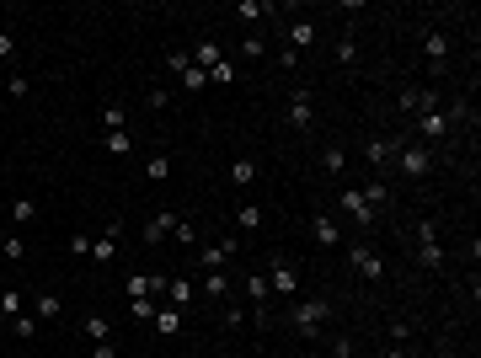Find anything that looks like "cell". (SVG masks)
<instances>
[{
	"label": "cell",
	"instance_id": "cell-1",
	"mask_svg": "<svg viewBox=\"0 0 481 358\" xmlns=\"http://www.w3.org/2000/svg\"><path fill=\"white\" fill-rule=\"evenodd\" d=\"M417 262L428 267V273H444V241H439V225H433V219L417 225Z\"/></svg>",
	"mask_w": 481,
	"mask_h": 358
},
{
	"label": "cell",
	"instance_id": "cell-2",
	"mask_svg": "<svg viewBox=\"0 0 481 358\" xmlns=\"http://www.w3.org/2000/svg\"><path fill=\"white\" fill-rule=\"evenodd\" d=\"M326 316H332L326 299H294V332H300V337H315L326 326Z\"/></svg>",
	"mask_w": 481,
	"mask_h": 358
},
{
	"label": "cell",
	"instance_id": "cell-3",
	"mask_svg": "<svg viewBox=\"0 0 481 358\" xmlns=\"http://www.w3.org/2000/svg\"><path fill=\"white\" fill-rule=\"evenodd\" d=\"M396 166H401V177L417 182V177H428V171H433V150H428V144H401L396 139Z\"/></svg>",
	"mask_w": 481,
	"mask_h": 358
},
{
	"label": "cell",
	"instance_id": "cell-4",
	"mask_svg": "<svg viewBox=\"0 0 481 358\" xmlns=\"http://www.w3.org/2000/svg\"><path fill=\"white\" fill-rule=\"evenodd\" d=\"M236 251H240V241L225 236V241H214V246H198V257H192V262L204 267V273H225V262L236 257Z\"/></svg>",
	"mask_w": 481,
	"mask_h": 358
},
{
	"label": "cell",
	"instance_id": "cell-5",
	"mask_svg": "<svg viewBox=\"0 0 481 358\" xmlns=\"http://www.w3.org/2000/svg\"><path fill=\"white\" fill-rule=\"evenodd\" d=\"M267 289L284 299H300V267L284 262V257H273V267H267Z\"/></svg>",
	"mask_w": 481,
	"mask_h": 358
},
{
	"label": "cell",
	"instance_id": "cell-6",
	"mask_svg": "<svg viewBox=\"0 0 481 358\" xmlns=\"http://www.w3.org/2000/svg\"><path fill=\"white\" fill-rule=\"evenodd\" d=\"M177 225H182V219L171 214V209H161V214H150V219H144L139 241H144V246H161V241H166V236H177Z\"/></svg>",
	"mask_w": 481,
	"mask_h": 358
},
{
	"label": "cell",
	"instance_id": "cell-7",
	"mask_svg": "<svg viewBox=\"0 0 481 358\" xmlns=\"http://www.w3.org/2000/svg\"><path fill=\"white\" fill-rule=\"evenodd\" d=\"M417 129H422V139H428V144H439V139H449L455 123H449L444 108H428V112H417Z\"/></svg>",
	"mask_w": 481,
	"mask_h": 358
},
{
	"label": "cell",
	"instance_id": "cell-8",
	"mask_svg": "<svg viewBox=\"0 0 481 358\" xmlns=\"http://www.w3.org/2000/svg\"><path fill=\"white\" fill-rule=\"evenodd\" d=\"M118 236H123V225H118V219H108V225H102V236H91V262H112Z\"/></svg>",
	"mask_w": 481,
	"mask_h": 358
},
{
	"label": "cell",
	"instance_id": "cell-9",
	"mask_svg": "<svg viewBox=\"0 0 481 358\" xmlns=\"http://www.w3.org/2000/svg\"><path fill=\"white\" fill-rule=\"evenodd\" d=\"M192 294H198V284H192V278H182V273H171V278H166V294H161V299H166L171 311H187Z\"/></svg>",
	"mask_w": 481,
	"mask_h": 358
},
{
	"label": "cell",
	"instance_id": "cell-10",
	"mask_svg": "<svg viewBox=\"0 0 481 358\" xmlns=\"http://www.w3.org/2000/svg\"><path fill=\"white\" fill-rule=\"evenodd\" d=\"M348 262L359 267V278H369V284H374V278L385 273V262H380V251H374V246H364V241H359V246L348 251Z\"/></svg>",
	"mask_w": 481,
	"mask_h": 358
},
{
	"label": "cell",
	"instance_id": "cell-11",
	"mask_svg": "<svg viewBox=\"0 0 481 358\" xmlns=\"http://www.w3.org/2000/svg\"><path fill=\"white\" fill-rule=\"evenodd\" d=\"M422 54H428V64H433V70H444V64H449V33L428 27V33H422Z\"/></svg>",
	"mask_w": 481,
	"mask_h": 358
},
{
	"label": "cell",
	"instance_id": "cell-12",
	"mask_svg": "<svg viewBox=\"0 0 481 358\" xmlns=\"http://www.w3.org/2000/svg\"><path fill=\"white\" fill-rule=\"evenodd\" d=\"M342 209L353 214V225H359V230H369V225H374V209L364 203V192H359V187H342Z\"/></svg>",
	"mask_w": 481,
	"mask_h": 358
},
{
	"label": "cell",
	"instance_id": "cell-13",
	"mask_svg": "<svg viewBox=\"0 0 481 358\" xmlns=\"http://www.w3.org/2000/svg\"><path fill=\"white\" fill-rule=\"evenodd\" d=\"M289 123H294V129H311V123H315L311 91H294V96H289Z\"/></svg>",
	"mask_w": 481,
	"mask_h": 358
},
{
	"label": "cell",
	"instance_id": "cell-14",
	"mask_svg": "<svg viewBox=\"0 0 481 358\" xmlns=\"http://www.w3.org/2000/svg\"><path fill=\"white\" fill-rule=\"evenodd\" d=\"M289 48H294V54L315 48V22H311V16H300V22H289Z\"/></svg>",
	"mask_w": 481,
	"mask_h": 358
},
{
	"label": "cell",
	"instance_id": "cell-15",
	"mask_svg": "<svg viewBox=\"0 0 481 358\" xmlns=\"http://www.w3.org/2000/svg\"><path fill=\"white\" fill-rule=\"evenodd\" d=\"M311 236H315V246L332 251L337 241H342V230H337V219H332V214H315V219H311Z\"/></svg>",
	"mask_w": 481,
	"mask_h": 358
},
{
	"label": "cell",
	"instance_id": "cell-16",
	"mask_svg": "<svg viewBox=\"0 0 481 358\" xmlns=\"http://www.w3.org/2000/svg\"><path fill=\"white\" fill-rule=\"evenodd\" d=\"M364 161L380 171L385 161H396V139H369V144H364Z\"/></svg>",
	"mask_w": 481,
	"mask_h": 358
},
{
	"label": "cell",
	"instance_id": "cell-17",
	"mask_svg": "<svg viewBox=\"0 0 481 358\" xmlns=\"http://www.w3.org/2000/svg\"><path fill=\"white\" fill-rule=\"evenodd\" d=\"M219 59H225V54H219V43H214V37H204V43L192 48V64H198V70H204V75H209V70H214V64H219Z\"/></svg>",
	"mask_w": 481,
	"mask_h": 358
},
{
	"label": "cell",
	"instance_id": "cell-18",
	"mask_svg": "<svg viewBox=\"0 0 481 358\" xmlns=\"http://www.w3.org/2000/svg\"><path fill=\"white\" fill-rule=\"evenodd\" d=\"M230 182H236V187H252V182H257V161L252 156H236V161H230Z\"/></svg>",
	"mask_w": 481,
	"mask_h": 358
},
{
	"label": "cell",
	"instance_id": "cell-19",
	"mask_svg": "<svg viewBox=\"0 0 481 358\" xmlns=\"http://www.w3.org/2000/svg\"><path fill=\"white\" fill-rule=\"evenodd\" d=\"M321 166H326V177H342V171H348V156H342V144H326V150H321Z\"/></svg>",
	"mask_w": 481,
	"mask_h": 358
},
{
	"label": "cell",
	"instance_id": "cell-20",
	"mask_svg": "<svg viewBox=\"0 0 481 358\" xmlns=\"http://www.w3.org/2000/svg\"><path fill=\"white\" fill-rule=\"evenodd\" d=\"M182 321H187V316L171 311V305H166V311H156V332H161V337H177V332H182Z\"/></svg>",
	"mask_w": 481,
	"mask_h": 358
},
{
	"label": "cell",
	"instance_id": "cell-21",
	"mask_svg": "<svg viewBox=\"0 0 481 358\" xmlns=\"http://www.w3.org/2000/svg\"><path fill=\"white\" fill-rule=\"evenodd\" d=\"M359 192H364V203H369L374 214H380L385 203H390V187H385V182H380V177H374V182H369V187H359Z\"/></svg>",
	"mask_w": 481,
	"mask_h": 358
},
{
	"label": "cell",
	"instance_id": "cell-22",
	"mask_svg": "<svg viewBox=\"0 0 481 358\" xmlns=\"http://www.w3.org/2000/svg\"><path fill=\"white\" fill-rule=\"evenodd\" d=\"M33 219H37V198H27V192H22V198L11 203V225H33Z\"/></svg>",
	"mask_w": 481,
	"mask_h": 358
},
{
	"label": "cell",
	"instance_id": "cell-23",
	"mask_svg": "<svg viewBox=\"0 0 481 358\" xmlns=\"http://www.w3.org/2000/svg\"><path fill=\"white\" fill-rule=\"evenodd\" d=\"M129 321H156V299H150V294H134L129 299Z\"/></svg>",
	"mask_w": 481,
	"mask_h": 358
},
{
	"label": "cell",
	"instance_id": "cell-24",
	"mask_svg": "<svg viewBox=\"0 0 481 358\" xmlns=\"http://www.w3.org/2000/svg\"><path fill=\"white\" fill-rule=\"evenodd\" d=\"M86 337H91V342H108V337H112V321H108V316H86Z\"/></svg>",
	"mask_w": 481,
	"mask_h": 358
},
{
	"label": "cell",
	"instance_id": "cell-25",
	"mask_svg": "<svg viewBox=\"0 0 481 358\" xmlns=\"http://www.w3.org/2000/svg\"><path fill=\"white\" fill-rule=\"evenodd\" d=\"M102 150H108V156H129L134 144H129V129H112L108 139H102Z\"/></svg>",
	"mask_w": 481,
	"mask_h": 358
},
{
	"label": "cell",
	"instance_id": "cell-26",
	"mask_svg": "<svg viewBox=\"0 0 481 358\" xmlns=\"http://www.w3.org/2000/svg\"><path fill=\"white\" fill-rule=\"evenodd\" d=\"M144 177H150V182H166L171 177V156H150V161H144Z\"/></svg>",
	"mask_w": 481,
	"mask_h": 358
},
{
	"label": "cell",
	"instance_id": "cell-27",
	"mask_svg": "<svg viewBox=\"0 0 481 358\" xmlns=\"http://www.w3.org/2000/svg\"><path fill=\"white\" fill-rule=\"evenodd\" d=\"M204 294H209V299H225V294H230V278H225V273H204Z\"/></svg>",
	"mask_w": 481,
	"mask_h": 358
},
{
	"label": "cell",
	"instance_id": "cell-28",
	"mask_svg": "<svg viewBox=\"0 0 481 358\" xmlns=\"http://www.w3.org/2000/svg\"><path fill=\"white\" fill-rule=\"evenodd\" d=\"M236 225L240 230H257V225H262V209H257V203H240V209H236Z\"/></svg>",
	"mask_w": 481,
	"mask_h": 358
},
{
	"label": "cell",
	"instance_id": "cell-29",
	"mask_svg": "<svg viewBox=\"0 0 481 358\" xmlns=\"http://www.w3.org/2000/svg\"><path fill=\"white\" fill-rule=\"evenodd\" d=\"M37 316H43V321L64 316V299H59V294H37Z\"/></svg>",
	"mask_w": 481,
	"mask_h": 358
},
{
	"label": "cell",
	"instance_id": "cell-30",
	"mask_svg": "<svg viewBox=\"0 0 481 358\" xmlns=\"http://www.w3.org/2000/svg\"><path fill=\"white\" fill-rule=\"evenodd\" d=\"M219 321H225V326H230V332H240V326L252 321V316L240 311V305H219Z\"/></svg>",
	"mask_w": 481,
	"mask_h": 358
},
{
	"label": "cell",
	"instance_id": "cell-31",
	"mask_svg": "<svg viewBox=\"0 0 481 358\" xmlns=\"http://www.w3.org/2000/svg\"><path fill=\"white\" fill-rule=\"evenodd\" d=\"M102 123H108V134L112 129H129V112H123L118 102H108V108H102Z\"/></svg>",
	"mask_w": 481,
	"mask_h": 358
},
{
	"label": "cell",
	"instance_id": "cell-32",
	"mask_svg": "<svg viewBox=\"0 0 481 358\" xmlns=\"http://www.w3.org/2000/svg\"><path fill=\"white\" fill-rule=\"evenodd\" d=\"M0 251H6V262H22V257H27V241L22 236H6V241H0Z\"/></svg>",
	"mask_w": 481,
	"mask_h": 358
},
{
	"label": "cell",
	"instance_id": "cell-33",
	"mask_svg": "<svg viewBox=\"0 0 481 358\" xmlns=\"http://www.w3.org/2000/svg\"><path fill=\"white\" fill-rule=\"evenodd\" d=\"M209 81H219V86H230L236 81V59H219L214 70H209Z\"/></svg>",
	"mask_w": 481,
	"mask_h": 358
},
{
	"label": "cell",
	"instance_id": "cell-34",
	"mask_svg": "<svg viewBox=\"0 0 481 358\" xmlns=\"http://www.w3.org/2000/svg\"><path fill=\"white\" fill-rule=\"evenodd\" d=\"M240 54H246V59H267V43H262V37H246V43H240Z\"/></svg>",
	"mask_w": 481,
	"mask_h": 358
},
{
	"label": "cell",
	"instance_id": "cell-35",
	"mask_svg": "<svg viewBox=\"0 0 481 358\" xmlns=\"http://www.w3.org/2000/svg\"><path fill=\"white\" fill-rule=\"evenodd\" d=\"M337 59L353 64V59H359V43H353V37H337Z\"/></svg>",
	"mask_w": 481,
	"mask_h": 358
},
{
	"label": "cell",
	"instance_id": "cell-36",
	"mask_svg": "<svg viewBox=\"0 0 481 358\" xmlns=\"http://www.w3.org/2000/svg\"><path fill=\"white\" fill-rule=\"evenodd\" d=\"M0 311H6V316H22V294H16V289H6V294H0Z\"/></svg>",
	"mask_w": 481,
	"mask_h": 358
},
{
	"label": "cell",
	"instance_id": "cell-37",
	"mask_svg": "<svg viewBox=\"0 0 481 358\" xmlns=\"http://www.w3.org/2000/svg\"><path fill=\"white\" fill-rule=\"evenodd\" d=\"M182 86H187V91H204V86H209V75H204V70H198V64H192V70H187V75H182Z\"/></svg>",
	"mask_w": 481,
	"mask_h": 358
},
{
	"label": "cell",
	"instance_id": "cell-38",
	"mask_svg": "<svg viewBox=\"0 0 481 358\" xmlns=\"http://www.w3.org/2000/svg\"><path fill=\"white\" fill-rule=\"evenodd\" d=\"M166 64H171L177 75H187V70H192V54H182V48H171V59H166Z\"/></svg>",
	"mask_w": 481,
	"mask_h": 358
},
{
	"label": "cell",
	"instance_id": "cell-39",
	"mask_svg": "<svg viewBox=\"0 0 481 358\" xmlns=\"http://www.w3.org/2000/svg\"><path fill=\"white\" fill-rule=\"evenodd\" d=\"M11 332H16V337H33L37 321H33V316H11Z\"/></svg>",
	"mask_w": 481,
	"mask_h": 358
},
{
	"label": "cell",
	"instance_id": "cell-40",
	"mask_svg": "<svg viewBox=\"0 0 481 358\" xmlns=\"http://www.w3.org/2000/svg\"><path fill=\"white\" fill-rule=\"evenodd\" d=\"M262 11H267V6H257V0H240V6H236V16H246V22H257Z\"/></svg>",
	"mask_w": 481,
	"mask_h": 358
},
{
	"label": "cell",
	"instance_id": "cell-41",
	"mask_svg": "<svg viewBox=\"0 0 481 358\" xmlns=\"http://www.w3.org/2000/svg\"><path fill=\"white\" fill-rule=\"evenodd\" d=\"M6 91H11V96H16V102H22V96H27V91H33V81H27V75H11V86H6Z\"/></svg>",
	"mask_w": 481,
	"mask_h": 358
},
{
	"label": "cell",
	"instance_id": "cell-42",
	"mask_svg": "<svg viewBox=\"0 0 481 358\" xmlns=\"http://www.w3.org/2000/svg\"><path fill=\"white\" fill-rule=\"evenodd\" d=\"M70 251L75 257H91V230H86V236H70Z\"/></svg>",
	"mask_w": 481,
	"mask_h": 358
},
{
	"label": "cell",
	"instance_id": "cell-43",
	"mask_svg": "<svg viewBox=\"0 0 481 358\" xmlns=\"http://www.w3.org/2000/svg\"><path fill=\"white\" fill-rule=\"evenodd\" d=\"M332 358H353V337H337V342H332Z\"/></svg>",
	"mask_w": 481,
	"mask_h": 358
},
{
	"label": "cell",
	"instance_id": "cell-44",
	"mask_svg": "<svg viewBox=\"0 0 481 358\" xmlns=\"http://www.w3.org/2000/svg\"><path fill=\"white\" fill-rule=\"evenodd\" d=\"M11 54H16V37L6 33V27H0V59H11Z\"/></svg>",
	"mask_w": 481,
	"mask_h": 358
},
{
	"label": "cell",
	"instance_id": "cell-45",
	"mask_svg": "<svg viewBox=\"0 0 481 358\" xmlns=\"http://www.w3.org/2000/svg\"><path fill=\"white\" fill-rule=\"evenodd\" d=\"M91 358H118V347H112V337H108V342H96V347H91Z\"/></svg>",
	"mask_w": 481,
	"mask_h": 358
},
{
	"label": "cell",
	"instance_id": "cell-46",
	"mask_svg": "<svg viewBox=\"0 0 481 358\" xmlns=\"http://www.w3.org/2000/svg\"><path fill=\"white\" fill-rule=\"evenodd\" d=\"M385 358H412V353H407V347H390V353H385Z\"/></svg>",
	"mask_w": 481,
	"mask_h": 358
}]
</instances>
